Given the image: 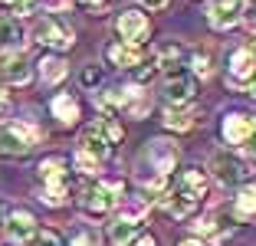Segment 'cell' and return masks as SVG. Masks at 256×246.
Returning a JSON list of instances; mask_svg holds the SVG:
<instances>
[{"label": "cell", "instance_id": "cell-23", "mask_svg": "<svg viewBox=\"0 0 256 246\" xmlns=\"http://www.w3.org/2000/svg\"><path fill=\"white\" fill-rule=\"evenodd\" d=\"M164 125L171 128V132H188V128L194 125V115L178 108V105H171V108H164Z\"/></svg>", "mask_w": 256, "mask_h": 246}, {"label": "cell", "instance_id": "cell-12", "mask_svg": "<svg viewBox=\"0 0 256 246\" xmlns=\"http://www.w3.org/2000/svg\"><path fill=\"white\" fill-rule=\"evenodd\" d=\"M0 79L7 86H26L33 79V69L26 66V60L20 52H4L0 56Z\"/></svg>", "mask_w": 256, "mask_h": 246}, {"label": "cell", "instance_id": "cell-31", "mask_svg": "<svg viewBox=\"0 0 256 246\" xmlns=\"http://www.w3.org/2000/svg\"><path fill=\"white\" fill-rule=\"evenodd\" d=\"M98 82H102V72H98L96 66H89L82 72V86H89V89H92V86H98Z\"/></svg>", "mask_w": 256, "mask_h": 246}, {"label": "cell", "instance_id": "cell-35", "mask_svg": "<svg viewBox=\"0 0 256 246\" xmlns=\"http://www.w3.org/2000/svg\"><path fill=\"white\" fill-rule=\"evenodd\" d=\"M132 246H158V243H154V236H151V233H142V236H138Z\"/></svg>", "mask_w": 256, "mask_h": 246}, {"label": "cell", "instance_id": "cell-15", "mask_svg": "<svg viewBox=\"0 0 256 246\" xmlns=\"http://www.w3.org/2000/svg\"><path fill=\"white\" fill-rule=\"evenodd\" d=\"M144 230V224L138 220V216H122V220H115L112 226H108V240H112L115 246H132Z\"/></svg>", "mask_w": 256, "mask_h": 246}, {"label": "cell", "instance_id": "cell-11", "mask_svg": "<svg viewBox=\"0 0 256 246\" xmlns=\"http://www.w3.org/2000/svg\"><path fill=\"white\" fill-rule=\"evenodd\" d=\"M243 10H246V0H210L207 7V20L217 30H230L234 23L243 20Z\"/></svg>", "mask_w": 256, "mask_h": 246}, {"label": "cell", "instance_id": "cell-17", "mask_svg": "<svg viewBox=\"0 0 256 246\" xmlns=\"http://www.w3.org/2000/svg\"><path fill=\"white\" fill-rule=\"evenodd\" d=\"M256 128V122L250 118V115H243V112H234V115H226L224 118V138L230 144H234V148H240L243 142H246V134L253 132Z\"/></svg>", "mask_w": 256, "mask_h": 246}, {"label": "cell", "instance_id": "cell-2", "mask_svg": "<svg viewBox=\"0 0 256 246\" xmlns=\"http://www.w3.org/2000/svg\"><path fill=\"white\" fill-rule=\"evenodd\" d=\"M178 164V148L164 138H151L138 158V180L144 187H161Z\"/></svg>", "mask_w": 256, "mask_h": 246}, {"label": "cell", "instance_id": "cell-22", "mask_svg": "<svg viewBox=\"0 0 256 246\" xmlns=\"http://www.w3.org/2000/svg\"><path fill=\"white\" fill-rule=\"evenodd\" d=\"M53 115L60 122H76L79 118V102H76V96H69V92H60V96L53 98Z\"/></svg>", "mask_w": 256, "mask_h": 246}, {"label": "cell", "instance_id": "cell-37", "mask_svg": "<svg viewBox=\"0 0 256 246\" xmlns=\"http://www.w3.org/2000/svg\"><path fill=\"white\" fill-rule=\"evenodd\" d=\"M178 246H210V243H204V240H197V236H188V240H181Z\"/></svg>", "mask_w": 256, "mask_h": 246}, {"label": "cell", "instance_id": "cell-21", "mask_svg": "<svg viewBox=\"0 0 256 246\" xmlns=\"http://www.w3.org/2000/svg\"><path fill=\"white\" fill-rule=\"evenodd\" d=\"M40 76H43L50 86H56V82H62L69 76V66L60 56H43V60H40Z\"/></svg>", "mask_w": 256, "mask_h": 246}, {"label": "cell", "instance_id": "cell-8", "mask_svg": "<svg viewBox=\"0 0 256 246\" xmlns=\"http://www.w3.org/2000/svg\"><path fill=\"white\" fill-rule=\"evenodd\" d=\"M33 40L43 46H50V50H69L72 46V33L62 26V20H56V16H40L36 26H33Z\"/></svg>", "mask_w": 256, "mask_h": 246}, {"label": "cell", "instance_id": "cell-13", "mask_svg": "<svg viewBox=\"0 0 256 246\" xmlns=\"http://www.w3.org/2000/svg\"><path fill=\"white\" fill-rule=\"evenodd\" d=\"M36 216L30 210H10L7 214V224H4V233H7L14 243H26V240L36 233Z\"/></svg>", "mask_w": 256, "mask_h": 246}, {"label": "cell", "instance_id": "cell-9", "mask_svg": "<svg viewBox=\"0 0 256 246\" xmlns=\"http://www.w3.org/2000/svg\"><path fill=\"white\" fill-rule=\"evenodd\" d=\"M210 171L217 174L220 184L234 187V184H246V164L240 161V158H234V151H217V154L210 158Z\"/></svg>", "mask_w": 256, "mask_h": 246}, {"label": "cell", "instance_id": "cell-30", "mask_svg": "<svg viewBox=\"0 0 256 246\" xmlns=\"http://www.w3.org/2000/svg\"><path fill=\"white\" fill-rule=\"evenodd\" d=\"M240 151H243V154L250 158V161H256V128H253V132L246 134V142L240 144Z\"/></svg>", "mask_w": 256, "mask_h": 246}, {"label": "cell", "instance_id": "cell-20", "mask_svg": "<svg viewBox=\"0 0 256 246\" xmlns=\"http://www.w3.org/2000/svg\"><path fill=\"white\" fill-rule=\"evenodd\" d=\"M234 210H236L240 220H253L256 216V180L240 184V190H236V197H234Z\"/></svg>", "mask_w": 256, "mask_h": 246}, {"label": "cell", "instance_id": "cell-19", "mask_svg": "<svg viewBox=\"0 0 256 246\" xmlns=\"http://www.w3.org/2000/svg\"><path fill=\"white\" fill-rule=\"evenodd\" d=\"M23 46V26L16 16H0V50L16 52Z\"/></svg>", "mask_w": 256, "mask_h": 246}, {"label": "cell", "instance_id": "cell-18", "mask_svg": "<svg viewBox=\"0 0 256 246\" xmlns=\"http://www.w3.org/2000/svg\"><path fill=\"white\" fill-rule=\"evenodd\" d=\"M178 184L188 187V190H194L197 197H207V190H210L207 171H204L200 164H188V168H181V174H178Z\"/></svg>", "mask_w": 256, "mask_h": 246}, {"label": "cell", "instance_id": "cell-5", "mask_svg": "<svg viewBox=\"0 0 256 246\" xmlns=\"http://www.w3.org/2000/svg\"><path fill=\"white\" fill-rule=\"evenodd\" d=\"M79 207L86 216H106L118 207V184H89L79 194Z\"/></svg>", "mask_w": 256, "mask_h": 246}, {"label": "cell", "instance_id": "cell-6", "mask_svg": "<svg viewBox=\"0 0 256 246\" xmlns=\"http://www.w3.org/2000/svg\"><path fill=\"white\" fill-rule=\"evenodd\" d=\"M115 30H118L122 43H128V46H144V43H148V36H151V20H148V14H144V10L128 7V10H122V14H118Z\"/></svg>", "mask_w": 256, "mask_h": 246}, {"label": "cell", "instance_id": "cell-27", "mask_svg": "<svg viewBox=\"0 0 256 246\" xmlns=\"http://www.w3.org/2000/svg\"><path fill=\"white\" fill-rule=\"evenodd\" d=\"M23 246H62V240H60V233H56V230H36Z\"/></svg>", "mask_w": 256, "mask_h": 246}, {"label": "cell", "instance_id": "cell-26", "mask_svg": "<svg viewBox=\"0 0 256 246\" xmlns=\"http://www.w3.org/2000/svg\"><path fill=\"white\" fill-rule=\"evenodd\" d=\"M190 66H194V76H210L214 72V60L207 50H194L190 52Z\"/></svg>", "mask_w": 256, "mask_h": 246}, {"label": "cell", "instance_id": "cell-25", "mask_svg": "<svg viewBox=\"0 0 256 246\" xmlns=\"http://www.w3.org/2000/svg\"><path fill=\"white\" fill-rule=\"evenodd\" d=\"M181 43H161L154 50V60H158V66H181Z\"/></svg>", "mask_w": 256, "mask_h": 246}, {"label": "cell", "instance_id": "cell-29", "mask_svg": "<svg viewBox=\"0 0 256 246\" xmlns=\"http://www.w3.org/2000/svg\"><path fill=\"white\" fill-rule=\"evenodd\" d=\"M0 4H4L10 14H33L40 0H0Z\"/></svg>", "mask_w": 256, "mask_h": 246}, {"label": "cell", "instance_id": "cell-32", "mask_svg": "<svg viewBox=\"0 0 256 246\" xmlns=\"http://www.w3.org/2000/svg\"><path fill=\"white\" fill-rule=\"evenodd\" d=\"M243 20H246L250 30H256V0H250V4H246V10H243Z\"/></svg>", "mask_w": 256, "mask_h": 246}, {"label": "cell", "instance_id": "cell-33", "mask_svg": "<svg viewBox=\"0 0 256 246\" xmlns=\"http://www.w3.org/2000/svg\"><path fill=\"white\" fill-rule=\"evenodd\" d=\"M142 7H144V10H154V14H161V10L171 7V0H142Z\"/></svg>", "mask_w": 256, "mask_h": 246}, {"label": "cell", "instance_id": "cell-36", "mask_svg": "<svg viewBox=\"0 0 256 246\" xmlns=\"http://www.w3.org/2000/svg\"><path fill=\"white\" fill-rule=\"evenodd\" d=\"M79 4H82V7H89V10H102L108 0H79Z\"/></svg>", "mask_w": 256, "mask_h": 246}, {"label": "cell", "instance_id": "cell-14", "mask_svg": "<svg viewBox=\"0 0 256 246\" xmlns=\"http://www.w3.org/2000/svg\"><path fill=\"white\" fill-rule=\"evenodd\" d=\"M253 76H256V56H253V50L230 52V82L253 86Z\"/></svg>", "mask_w": 256, "mask_h": 246}, {"label": "cell", "instance_id": "cell-3", "mask_svg": "<svg viewBox=\"0 0 256 246\" xmlns=\"http://www.w3.org/2000/svg\"><path fill=\"white\" fill-rule=\"evenodd\" d=\"M112 138H108L106 125L102 122H92V125L82 128L79 134V151H76V168L82 174H96V168L112 154Z\"/></svg>", "mask_w": 256, "mask_h": 246}, {"label": "cell", "instance_id": "cell-1", "mask_svg": "<svg viewBox=\"0 0 256 246\" xmlns=\"http://www.w3.org/2000/svg\"><path fill=\"white\" fill-rule=\"evenodd\" d=\"M72 197V171L62 154L40 161V200L50 207H62Z\"/></svg>", "mask_w": 256, "mask_h": 246}, {"label": "cell", "instance_id": "cell-4", "mask_svg": "<svg viewBox=\"0 0 256 246\" xmlns=\"http://www.w3.org/2000/svg\"><path fill=\"white\" fill-rule=\"evenodd\" d=\"M36 144V132L30 125L0 122V158H26Z\"/></svg>", "mask_w": 256, "mask_h": 246}, {"label": "cell", "instance_id": "cell-39", "mask_svg": "<svg viewBox=\"0 0 256 246\" xmlns=\"http://www.w3.org/2000/svg\"><path fill=\"white\" fill-rule=\"evenodd\" d=\"M0 112H7V96L0 92Z\"/></svg>", "mask_w": 256, "mask_h": 246}, {"label": "cell", "instance_id": "cell-38", "mask_svg": "<svg viewBox=\"0 0 256 246\" xmlns=\"http://www.w3.org/2000/svg\"><path fill=\"white\" fill-rule=\"evenodd\" d=\"M7 214H10V210H7V207H4V204H0V226L7 224Z\"/></svg>", "mask_w": 256, "mask_h": 246}, {"label": "cell", "instance_id": "cell-7", "mask_svg": "<svg viewBox=\"0 0 256 246\" xmlns=\"http://www.w3.org/2000/svg\"><path fill=\"white\" fill-rule=\"evenodd\" d=\"M194 96H197V79H194V72H188V69H171L168 72V79H164V98L171 105H188V102H194Z\"/></svg>", "mask_w": 256, "mask_h": 246}, {"label": "cell", "instance_id": "cell-24", "mask_svg": "<svg viewBox=\"0 0 256 246\" xmlns=\"http://www.w3.org/2000/svg\"><path fill=\"white\" fill-rule=\"evenodd\" d=\"M194 230L197 233H207V236H217V233L226 230V216L224 214H207V216H200V220L194 224Z\"/></svg>", "mask_w": 256, "mask_h": 246}, {"label": "cell", "instance_id": "cell-10", "mask_svg": "<svg viewBox=\"0 0 256 246\" xmlns=\"http://www.w3.org/2000/svg\"><path fill=\"white\" fill-rule=\"evenodd\" d=\"M161 200H164L168 214H171L174 220H190V216L197 214L204 197H197L194 190H188V187H181V184H174L171 190H168V197H161Z\"/></svg>", "mask_w": 256, "mask_h": 246}, {"label": "cell", "instance_id": "cell-34", "mask_svg": "<svg viewBox=\"0 0 256 246\" xmlns=\"http://www.w3.org/2000/svg\"><path fill=\"white\" fill-rule=\"evenodd\" d=\"M72 246H96V243H92V236H89L86 230H79V233L72 236Z\"/></svg>", "mask_w": 256, "mask_h": 246}, {"label": "cell", "instance_id": "cell-28", "mask_svg": "<svg viewBox=\"0 0 256 246\" xmlns=\"http://www.w3.org/2000/svg\"><path fill=\"white\" fill-rule=\"evenodd\" d=\"M158 69H161V66H158V60H154V52H151V56L142 62V66H135V69H132V79H135V82H148L151 76L158 72Z\"/></svg>", "mask_w": 256, "mask_h": 246}, {"label": "cell", "instance_id": "cell-41", "mask_svg": "<svg viewBox=\"0 0 256 246\" xmlns=\"http://www.w3.org/2000/svg\"><path fill=\"white\" fill-rule=\"evenodd\" d=\"M250 50H253V56H256V43H253V46H250Z\"/></svg>", "mask_w": 256, "mask_h": 246}, {"label": "cell", "instance_id": "cell-16", "mask_svg": "<svg viewBox=\"0 0 256 246\" xmlns=\"http://www.w3.org/2000/svg\"><path fill=\"white\" fill-rule=\"evenodd\" d=\"M106 56H108L112 66H122V69H135V66H142V62L148 60L144 46H128V43H112Z\"/></svg>", "mask_w": 256, "mask_h": 246}, {"label": "cell", "instance_id": "cell-40", "mask_svg": "<svg viewBox=\"0 0 256 246\" xmlns=\"http://www.w3.org/2000/svg\"><path fill=\"white\" fill-rule=\"evenodd\" d=\"M250 96H253V98H256V82H253V86H250Z\"/></svg>", "mask_w": 256, "mask_h": 246}]
</instances>
